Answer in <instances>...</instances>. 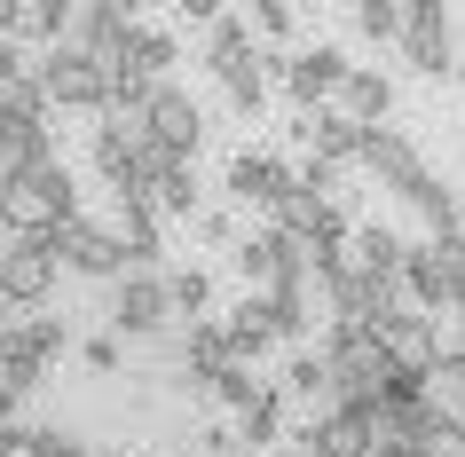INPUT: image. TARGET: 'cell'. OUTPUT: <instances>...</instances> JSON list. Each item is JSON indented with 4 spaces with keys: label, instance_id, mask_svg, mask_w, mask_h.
I'll list each match as a JSON object with an SVG mask.
<instances>
[{
    "label": "cell",
    "instance_id": "obj_1",
    "mask_svg": "<svg viewBox=\"0 0 465 457\" xmlns=\"http://www.w3.org/2000/svg\"><path fill=\"white\" fill-rule=\"evenodd\" d=\"M0 221H8V237H48V229L79 221V182H72V166L55 158V166L25 174V182H0Z\"/></svg>",
    "mask_w": 465,
    "mask_h": 457
},
{
    "label": "cell",
    "instance_id": "obj_2",
    "mask_svg": "<svg viewBox=\"0 0 465 457\" xmlns=\"http://www.w3.org/2000/svg\"><path fill=\"white\" fill-rule=\"evenodd\" d=\"M103 323L119 339H166L182 315H173V284L166 268H126L119 284H111V300H103Z\"/></svg>",
    "mask_w": 465,
    "mask_h": 457
},
{
    "label": "cell",
    "instance_id": "obj_3",
    "mask_svg": "<svg viewBox=\"0 0 465 457\" xmlns=\"http://www.w3.org/2000/svg\"><path fill=\"white\" fill-rule=\"evenodd\" d=\"M40 79H48L55 111H95V119H111V64L87 55L79 40H55V48L40 55Z\"/></svg>",
    "mask_w": 465,
    "mask_h": 457
},
{
    "label": "cell",
    "instance_id": "obj_4",
    "mask_svg": "<svg viewBox=\"0 0 465 457\" xmlns=\"http://www.w3.org/2000/svg\"><path fill=\"white\" fill-rule=\"evenodd\" d=\"M269 72H276V87H284L300 111H323V103H340V87L355 79V64H347V48H331V40H323V48H300V55L276 48Z\"/></svg>",
    "mask_w": 465,
    "mask_h": 457
},
{
    "label": "cell",
    "instance_id": "obj_5",
    "mask_svg": "<svg viewBox=\"0 0 465 457\" xmlns=\"http://www.w3.org/2000/svg\"><path fill=\"white\" fill-rule=\"evenodd\" d=\"M458 32H450V0H402V64L418 79H450L458 72Z\"/></svg>",
    "mask_w": 465,
    "mask_h": 457
},
{
    "label": "cell",
    "instance_id": "obj_6",
    "mask_svg": "<svg viewBox=\"0 0 465 457\" xmlns=\"http://www.w3.org/2000/svg\"><path fill=\"white\" fill-rule=\"evenodd\" d=\"M55 276H64V253H55L48 237H8V253H0V300H8L16 315L48 308Z\"/></svg>",
    "mask_w": 465,
    "mask_h": 457
},
{
    "label": "cell",
    "instance_id": "obj_7",
    "mask_svg": "<svg viewBox=\"0 0 465 457\" xmlns=\"http://www.w3.org/2000/svg\"><path fill=\"white\" fill-rule=\"evenodd\" d=\"M48 244L64 253V268L72 276H87V284H119L126 276V244L111 237V221H64V229H48Z\"/></svg>",
    "mask_w": 465,
    "mask_h": 457
},
{
    "label": "cell",
    "instance_id": "obj_8",
    "mask_svg": "<svg viewBox=\"0 0 465 457\" xmlns=\"http://www.w3.org/2000/svg\"><path fill=\"white\" fill-rule=\"evenodd\" d=\"M221 190L237 197V205H261V214H284V197L300 190V166H284L276 150H237L229 158V174H221Z\"/></svg>",
    "mask_w": 465,
    "mask_h": 457
},
{
    "label": "cell",
    "instance_id": "obj_9",
    "mask_svg": "<svg viewBox=\"0 0 465 457\" xmlns=\"http://www.w3.org/2000/svg\"><path fill=\"white\" fill-rule=\"evenodd\" d=\"M292 143H308L316 158H331V166H363L371 126L355 119V111H340V103H323V111H300L292 119Z\"/></svg>",
    "mask_w": 465,
    "mask_h": 457
},
{
    "label": "cell",
    "instance_id": "obj_10",
    "mask_svg": "<svg viewBox=\"0 0 465 457\" xmlns=\"http://www.w3.org/2000/svg\"><path fill=\"white\" fill-rule=\"evenodd\" d=\"M111 237L126 244V268H166V214H158L150 197H119Z\"/></svg>",
    "mask_w": 465,
    "mask_h": 457
},
{
    "label": "cell",
    "instance_id": "obj_11",
    "mask_svg": "<svg viewBox=\"0 0 465 457\" xmlns=\"http://www.w3.org/2000/svg\"><path fill=\"white\" fill-rule=\"evenodd\" d=\"M150 134H158L166 150H182V158H197V143H205V111H197L190 87L158 79V95H150Z\"/></svg>",
    "mask_w": 465,
    "mask_h": 457
},
{
    "label": "cell",
    "instance_id": "obj_12",
    "mask_svg": "<svg viewBox=\"0 0 465 457\" xmlns=\"http://www.w3.org/2000/svg\"><path fill=\"white\" fill-rule=\"evenodd\" d=\"M363 166L379 174V190H418L426 182V158H418V143L402 134V126H371V143H363Z\"/></svg>",
    "mask_w": 465,
    "mask_h": 457
},
{
    "label": "cell",
    "instance_id": "obj_13",
    "mask_svg": "<svg viewBox=\"0 0 465 457\" xmlns=\"http://www.w3.org/2000/svg\"><path fill=\"white\" fill-rule=\"evenodd\" d=\"M55 166V134L48 119H0V182H25V174Z\"/></svg>",
    "mask_w": 465,
    "mask_h": 457
},
{
    "label": "cell",
    "instance_id": "obj_14",
    "mask_svg": "<svg viewBox=\"0 0 465 457\" xmlns=\"http://www.w3.org/2000/svg\"><path fill=\"white\" fill-rule=\"evenodd\" d=\"M387 347H394V363H411V371H434L441 355H450V339H441V315H426V308H402L387 323Z\"/></svg>",
    "mask_w": 465,
    "mask_h": 457
},
{
    "label": "cell",
    "instance_id": "obj_15",
    "mask_svg": "<svg viewBox=\"0 0 465 457\" xmlns=\"http://www.w3.org/2000/svg\"><path fill=\"white\" fill-rule=\"evenodd\" d=\"M40 379H48V355H40V347L8 323V332H0V394H8V410L32 402V394H40Z\"/></svg>",
    "mask_w": 465,
    "mask_h": 457
},
{
    "label": "cell",
    "instance_id": "obj_16",
    "mask_svg": "<svg viewBox=\"0 0 465 457\" xmlns=\"http://www.w3.org/2000/svg\"><path fill=\"white\" fill-rule=\"evenodd\" d=\"M402 292H411V308L450 315V268H441V244H434V237L411 244V261H402Z\"/></svg>",
    "mask_w": 465,
    "mask_h": 457
},
{
    "label": "cell",
    "instance_id": "obj_17",
    "mask_svg": "<svg viewBox=\"0 0 465 457\" xmlns=\"http://www.w3.org/2000/svg\"><path fill=\"white\" fill-rule=\"evenodd\" d=\"M213 79H221V95H229V111H237V119H261V111H269V64H261V55H229V64H213Z\"/></svg>",
    "mask_w": 465,
    "mask_h": 457
},
{
    "label": "cell",
    "instance_id": "obj_18",
    "mask_svg": "<svg viewBox=\"0 0 465 457\" xmlns=\"http://www.w3.org/2000/svg\"><path fill=\"white\" fill-rule=\"evenodd\" d=\"M229 332H237V355L261 363L269 347H284V332H276V300L269 292H245L237 308H229Z\"/></svg>",
    "mask_w": 465,
    "mask_h": 457
},
{
    "label": "cell",
    "instance_id": "obj_19",
    "mask_svg": "<svg viewBox=\"0 0 465 457\" xmlns=\"http://www.w3.org/2000/svg\"><path fill=\"white\" fill-rule=\"evenodd\" d=\"M284 394L292 402H308V410H331V355L323 347H292V363H284Z\"/></svg>",
    "mask_w": 465,
    "mask_h": 457
},
{
    "label": "cell",
    "instance_id": "obj_20",
    "mask_svg": "<svg viewBox=\"0 0 465 457\" xmlns=\"http://www.w3.org/2000/svg\"><path fill=\"white\" fill-rule=\"evenodd\" d=\"M284 402H292V394H284V386H269L252 410H237V442H245V457H269L276 442H284Z\"/></svg>",
    "mask_w": 465,
    "mask_h": 457
},
{
    "label": "cell",
    "instance_id": "obj_21",
    "mask_svg": "<svg viewBox=\"0 0 465 457\" xmlns=\"http://www.w3.org/2000/svg\"><path fill=\"white\" fill-rule=\"evenodd\" d=\"M340 111H355L363 126H387V119H394V79L371 72V64H355V79L340 87Z\"/></svg>",
    "mask_w": 465,
    "mask_h": 457
},
{
    "label": "cell",
    "instance_id": "obj_22",
    "mask_svg": "<svg viewBox=\"0 0 465 457\" xmlns=\"http://www.w3.org/2000/svg\"><path fill=\"white\" fill-rule=\"evenodd\" d=\"M55 95H48V79H40V64L32 72H0V119H48Z\"/></svg>",
    "mask_w": 465,
    "mask_h": 457
},
{
    "label": "cell",
    "instance_id": "obj_23",
    "mask_svg": "<svg viewBox=\"0 0 465 457\" xmlns=\"http://www.w3.org/2000/svg\"><path fill=\"white\" fill-rule=\"evenodd\" d=\"M126 64H143L150 79H166L173 64H182V40H173L166 25H134V32H126Z\"/></svg>",
    "mask_w": 465,
    "mask_h": 457
},
{
    "label": "cell",
    "instance_id": "obj_24",
    "mask_svg": "<svg viewBox=\"0 0 465 457\" xmlns=\"http://www.w3.org/2000/svg\"><path fill=\"white\" fill-rule=\"evenodd\" d=\"M166 284H173V315H182V323H205V315H213V268H166Z\"/></svg>",
    "mask_w": 465,
    "mask_h": 457
},
{
    "label": "cell",
    "instance_id": "obj_25",
    "mask_svg": "<svg viewBox=\"0 0 465 457\" xmlns=\"http://www.w3.org/2000/svg\"><path fill=\"white\" fill-rule=\"evenodd\" d=\"M261 394H269V379H261V363H229V371H213V394H205V402H221L229 418H237V410H252Z\"/></svg>",
    "mask_w": 465,
    "mask_h": 457
},
{
    "label": "cell",
    "instance_id": "obj_26",
    "mask_svg": "<svg viewBox=\"0 0 465 457\" xmlns=\"http://www.w3.org/2000/svg\"><path fill=\"white\" fill-rule=\"evenodd\" d=\"M355 253H363L371 268L402 276V261H411V237H402V229H387V221H355Z\"/></svg>",
    "mask_w": 465,
    "mask_h": 457
},
{
    "label": "cell",
    "instance_id": "obj_27",
    "mask_svg": "<svg viewBox=\"0 0 465 457\" xmlns=\"http://www.w3.org/2000/svg\"><path fill=\"white\" fill-rule=\"evenodd\" d=\"M25 8H32V40L55 48V40H72V25H79V8H87V0H25Z\"/></svg>",
    "mask_w": 465,
    "mask_h": 457
},
{
    "label": "cell",
    "instance_id": "obj_28",
    "mask_svg": "<svg viewBox=\"0 0 465 457\" xmlns=\"http://www.w3.org/2000/svg\"><path fill=\"white\" fill-rule=\"evenodd\" d=\"M355 32L379 48H402V0H355Z\"/></svg>",
    "mask_w": 465,
    "mask_h": 457
},
{
    "label": "cell",
    "instance_id": "obj_29",
    "mask_svg": "<svg viewBox=\"0 0 465 457\" xmlns=\"http://www.w3.org/2000/svg\"><path fill=\"white\" fill-rule=\"evenodd\" d=\"M252 32H261L269 48H284L300 32V0H252Z\"/></svg>",
    "mask_w": 465,
    "mask_h": 457
},
{
    "label": "cell",
    "instance_id": "obj_30",
    "mask_svg": "<svg viewBox=\"0 0 465 457\" xmlns=\"http://www.w3.org/2000/svg\"><path fill=\"white\" fill-rule=\"evenodd\" d=\"M16 332H25L48 363H55V355H72V323H64V315H40V308H32V315H16Z\"/></svg>",
    "mask_w": 465,
    "mask_h": 457
},
{
    "label": "cell",
    "instance_id": "obj_31",
    "mask_svg": "<svg viewBox=\"0 0 465 457\" xmlns=\"http://www.w3.org/2000/svg\"><path fill=\"white\" fill-rule=\"evenodd\" d=\"M245 48H252V25H245V16L205 25V72H213V64H229V55H245Z\"/></svg>",
    "mask_w": 465,
    "mask_h": 457
},
{
    "label": "cell",
    "instance_id": "obj_32",
    "mask_svg": "<svg viewBox=\"0 0 465 457\" xmlns=\"http://www.w3.org/2000/svg\"><path fill=\"white\" fill-rule=\"evenodd\" d=\"M434 402L450 410V418H465V355H441L434 363Z\"/></svg>",
    "mask_w": 465,
    "mask_h": 457
},
{
    "label": "cell",
    "instance_id": "obj_33",
    "mask_svg": "<svg viewBox=\"0 0 465 457\" xmlns=\"http://www.w3.org/2000/svg\"><path fill=\"white\" fill-rule=\"evenodd\" d=\"M190 229H197V244H213V253H237V244H245V229H237V214H197Z\"/></svg>",
    "mask_w": 465,
    "mask_h": 457
},
{
    "label": "cell",
    "instance_id": "obj_34",
    "mask_svg": "<svg viewBox=\"0 0 465 457\" xmlns=\"http://www.w3.org/2000/svg\"><path fill=\"white\" fill-rule=\"evenodd\" d=\"M79 363L111 379V371H119V363H126V339H119V332H95V339H87V347H79Z\"/></svg>",
    "mask_w": 465,
    "mask_h": 457
},
{
    "label": "cell",
    "instance_id": "obj_35",
    "mask_svg": "<svg viewBox=\"0 0 465 457\" xmlns=\"http://www.w3.org/2000/svg\"><path fill=\"white\" fill-rule=\"evenodd\" d=\"M0 457H40V426L8 418V426H0Z\"/></svg>",
    "mask_w": 465,
    "mask_h": 457
},
{
    "label": "cell",
    "instance_id": "obj_36",
    "mask_svg": "<svg viewBox=\"0 0 465 457\" xmlns=\"http://www.w3.org/2000/svg\"><path fill=\"white\" fill-rule=\"evenodd\" d=\"M40 457H103V450H87V442L64 433V426H40Z\"/></svg>",
    "mask_w": 465,
    "mask_h": 457
},
{
    "label": "cell",
    "instance_id": "obj_37",
    "mask_svg": "<svg viewBox=\"0 0 465 457\" xmlns=\"http://www.w3.org/2000/svg\"><path fill=\"white\" fill-rule=\"evenodd\" d=\"M173 16H182V25H221L229 0H173Z\"/></svg>",
    "mask_w": 465,
    "mask_h": 457
},
{
    "label": "cell",
    "instance_id": "obj_38",
    "mask_svg": "<svg viewBox=\"0 0 465 457\" xmlns=\"http://www.w3.org/2000/svg\"><path fill=\"white\" fill-rule=\"evenodd\" d=\"M450 355H465V315H458V323H450Z\"/></svg>",
    "mask_w": 465,
    "mask_h": 457
},
{
    "label": "cell",
    "instance_id": "obj_39",
    "mask_svg": "<svg viewBox=\"0 0 465 457\" xmlns=\"http://www.w3.org/2000/svg\"><path fill=\"white\" fill-rule=\"evenodd\" d=\"M450 79H458V87H465V55H458V72H450Z\"/></svg>",
    "mask_w": 465,
    "mask_h": 457
},
{
    "label": "cell",
    "instance_id": "obj_40",
    "mask_svg": "<svg viewBox=\"0 0 465 457\" xmlns=\"http://www.w3.org/2000/svg\"><path fill=\"white\" fill-rule=\"evenodd\" d=\"M182 457H213V450H182Z\"/></svg>",
    "mask_w": 465,
    "mask_h": 457
},
{
    "label": "cell",
    "instance_id": "obj_41",
    "mask_svg": "<svg viewBox=\"0 0 465 457\" xmlns=\"http://www.w3.org/2000/svg\"><path fill=\"white\" fill-rule=\"evenodd\" d=\"M458 237H465V221H458Z\"/></svg>",
    "mask_w": 465,
    "mask_h": 457
},
{
    "label": "cell",
    "instance_id": "obj_42",
    "mask_svg": "<svg viewBox=\"0 0 465 457\" xmlns=\"http://www.w3.org/2000/svg\"><path fill=\"white\" fill-rule=\"evenodd\" d=\"M300 8H308V0H300Z\"/></svg>",
    "mask_w": 465,
    "mask_h": 457
}]
</instances>
